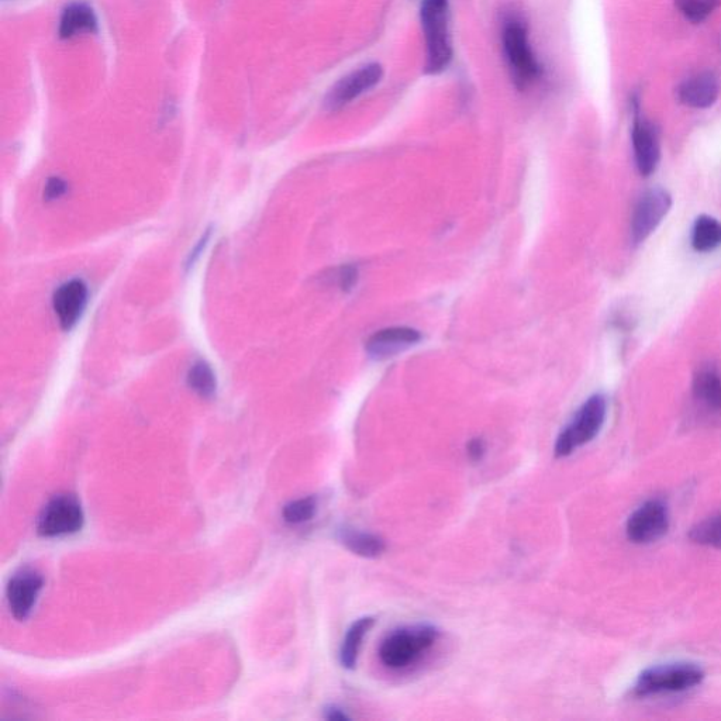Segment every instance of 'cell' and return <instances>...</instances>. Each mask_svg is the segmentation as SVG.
Here are the masks:
<instances>
[{
  "label": "cell",
  "instance_id": "obj_1",
  "mask_svg": "<svg viewBox=\"0 0 721 721\" xmlns=\"http://www.w3.org/2000/svg\"><path fill=\"white\" fill-rule=\"evenodd\" d=\"M419 16L426 46L424 74L437 77L448 70L454 58L450 0H422Z\"/></svg>",
  "mask_w": 721,
  "mask_h": 721
},
{
  "label": "cell",
  "instance_id": "obj_2",
  "mask_svg": "<svg viewBox=\"0 0 721 721\" xmlns=\"http://www.w3.org/2000/svg\"><path fill=\"white\" fill-rule=\"evenodd\" d=\"M502 50L513 85L519 91H526L536 84L543 75V67L531 46L529 27L522 17L510 15L503 20Z\"/></svg>",
  "mask_w": 721,
  "mask_h": 721
},
{
  "label": "cell",
  "instance_id": "obj_3",
  "mask_svg": "<svg viewBox=\"0 0 721 721\" xmlns=\"http://www.w3.org/2000/svg\"><path fill=\"white\" fill-rule=\"evenodd\" d=\"M438 637L440 631L429 624L395 631L379 648V658L385 667L407 668L419 660L420 655L429 651L437 643Z\"/></svg>",
  "mask_w": 721,
  "mask_h": 721
},
{
  "label": "cell",
  "instance_id": "obj_4",
  "mask_svg": "<svg viewBox=\"0 0 721 721\" xmlns=\"http://www.w3.org/2000/svg\"><path fill=\"white\" fill-rule=\"evenodd\" d=\"M607 400L603 395H593L576 412L572 422L562 430L555 443V457L565 458L579 447L591 443L605 424Z\"/></svg>",
  "mask_w": 721,
  "mask_h": 721
},
{
  "label": "cell",
  "instance_id": "obj_5",
  "mask_svg": "<svg viewBox=\"0 0 721 721\" xmlns=\"http://www.w3.org/2000/svg\"><path fill=\"white\" fill-rule=\"evenodd\" d=\"M705 672L693 664H672L648 669L638 678L634 693L637 696L667 695L689 691L700 685Z\"/></svg>",
  "mask_w": 721,
  "mask_h": 721
},
{
  "label": "cell",
  "instance_id": "obj_6",
  "mask_svg": "<svg viewBox=\"0 0 721 721\" xmlns=\"http://www.w3.org/2000/svg\"><path fill=\"white\" fill-rule=\"evenodd\" d=\"M85 514L81 502L75 495L64 493L54 496L41 510L37 520L40 536L62 537L78 533L84 527Z\"/></svg>",
  "mask_w": 721,
  "mask_h": 721
},
{
  "label": "cell",
  "instance_id": "obj_7",
  "mask_svg": "<svg viewBox=\"0 0 721 721\" xmlns=\"http://www.w3.org/2000/svg\"><path fill=\"white\" fill-rule=\"evenodd\" d=\"M384 75V67L379 62L362 65L358 70L338 79L336 84L331 86L324 98V108L329 112H338V110L346 108L354 100L381 84Z\"/></svg>",
  "mask_w": 721,
  "mask_h": 721
},
{
  "label": "cell",
  "instance_id": "obj_8",
  "mask_svg": "<svg viewBox=\"0 0 721 721\" xmlns=\"http://www.w3.org/2000/svg\"><path fill=\"white\" fill-rule=\"evenodd\" d=\"M671 206V195L665 189L652 188L645 191L637 200L631 215L630 233L633 243H644L660 226Z\"/></svg>",
  "mask_w": 721,
  "mask_h": 721
},
{
  "label": "cell",
  "instance_id": "obj_9",
  "mask_svg": "<svg viewBox=\"0 0 721 721\" xmlns=\"http://www.w3.org/2000/svg\"><path fill=\"white\" fill-rule=\"evenodd\" d=\"M634 120L631 129V143H633L634 161L643 177H650L657 171L661 160L660 137L654 124L648 122L640 112V103L633 100Z\"/></svg>",
  "mask_w": 721,
  "mask_h": 721
},
{
  "label": "cell",
  "instance_id": "obj_10",
  "mask_svg": "<svg viewBox=\"0 0 721 721\" xmlns=\"http://www.w3.org/2000/svg\"><path fill=\"white\" fill-rule=\"evenodd\" d=\"M669 527L668 509L660 500H650L631 514L627 537L634 544H650L665 536Z\"/></svg>",
  "mask_w": 721,
  "mask_h": 721
},
{
  "label": "cell",
  "instance_id": "obj_11",
  "mask_svg": "<svg viewBox=\"0 0 721 721\" xmlns=\"http://www.w3.org/2000/svg\"><path fill=\"white\" fill-rule=\"evenodd\" d=\"M43 585V576L36 569H20L19 572L12 576L6 596H8L10 612H12L15 619L23 622L30 616L34 606H36Z\"/></svg>",
  "mask_w": 721,
  "mask_h": 721
},
{
  "label": "cell",
  "instance_id": "obj_12",
  "mask_svg": "<svg viewBox=\"0 0 721 721\" xmlns=\"http://www.w3.org/2000/svg\"><path fill=\"white\" fill-rule=\"evenodd\" d=\"M422 341V333L412 327H389L376 331L365 343V353L375 361H385L405 353Z\"/></svg>",
  "mask_w": 721,
  "mask_h": 721
},
{
  "label": "cell",
  "instance_id": "obj_13",
  "mask_svg": "<svg viewBox=\"0 0 721 721\" xmlns=\"http://www.w3.org/2000/svg\"><path fill=\"white\" fill-rule=\"evenodd\" d=\"M88 302V288L79 279L67 282L55 292L53 306L62 329L71 330L84 313Z\"/></svg>",
  "mask_w": 721,
  "mask_h": 721
},
{
  "label": "cell",
  "instance_id": "obj_14",
  "mask_svg": "<svg viewBox=\"0 0 721 721\" xmlns=\"http://www.w3.org/2000/svg\"><path fill=\"white\" fill-rule=\"evenodd\" d=\"M720 95L719 79L710 72L693 75L678 88V98L692 109H707L716 103Z\"/></svg>",
  "mask_w": 721,
  "mask_h": 721
},
{
  "label": "cell",
  "instance_id": "obj_15",
  "mask_svg": "<svg viewBox=\"0 0 721 721\" xmlns=\"http://www.w3.org/2000/svg\"><path fill=\"white\" fill-rule=\"evenodd\" d=\"M693 396L709 412L721 415V371L713 364L699 367L693 378Z\"/></svg>",
  "mask_w": 721,
  "mask_h": 721
},
{
  "label": "cell",
  "instance_id": "obj_16",
  "mask_svg": "<svg viewBox=\"0 0 721 721\" xmlns=\"http://www.w3.org/2000/svg\"><path fill=\"white\" fill-rule=\"evenodd\" d=\"M98 20L91 6L86 3H72L64 10L60 22L61 39H72L78 34L95 33Z\"/></svg>",
  "mask_w": 721,
  "mask_h": 721
},
{
  "label": "cell",
  "instance_id": "obj_17",
  "mask_svg": "<svg viewBox=\"0 0 721 721\" xmlns=\"http://www.w3.org/2000/svg\"><path fill=\"white\" fill-rule=\"evenodd\" d=\"M338 540L351 553L364 558L379 557L386 548L385 541L381 537L371 533H364V531L348 529V527L338 531Z\"/></svg>",
  "mask_w": 721,
  "mask_h": 721
},
{
  "label": "cell",
  "instance_id": "obj_18",
  "mask_svg": "<svg viewBox=\"0 0 721 721\" xmlns=\"http://www.w3.org/2000/svg\"><path fill=\"white\" fill-rule=\"evenodd\" d=\"M692 247L698 253H712L721 247V222L712 216H699L693 224Z\"/></svg>",
  "mask_w": 721,
  "mask_h": 721
},
{
  "label": "cell",
  "instance_id": "obj_19",
  "mask_svg": "<svg viewBox=\"0 0 721 721\" xmlns=\"http://www.w3.org/2000/svg\"><path fill=\"white\" fill-rule=\"evenodd\" d=\"M372 626H374V619L364 617V619L355 622L347 631V636L344 638L340 651V662L344 668L353 669L355 667L362 641H364V637L367 636Z\"/></svg>",
  "mask_w": 721,
  "mask_h": 721
},
{
  "label": "cell",
  "instance_id": "obj_20",
  "mask_svg": "<svg viewBox=\"0 0 721 721\" xmlns=\"http://www.w3.org/2000/svg\"><path fill=\"white\" fill-rule=\"evenodd\" d=\"M188 385L200 398L210 399L216 393V376L206 362L199 361L189 371Z\"/></svg>",
  "mask_w": 721,
  "mask_h": 721
},
{
  "label": "cell",
  "instance_id": "obj_21",
  "mask_svg": "<svg viewBox=\"0 0 721 721\" xmlns=\"http://www.w3.org/2000/svg\"><path fill=\"white\" fill-rule=\"evenodd\" d=\"M693 543L705 547L721 548V512L703 520L689 533Z\"/></svg>",
  "mask_w": 721,
  "mask_h": 721
},
{
  "label": "cell",
  "instance_id": "obj_22",
  "mask_svg": "<svg viewBox=\"0 0 721 721\" xmlns=\"http://www.w3.org/2000/svg\"><path fill=\"white\" fill-rule=\"evenodd\" d=\"M676 8L692 23L709 19L721 6V0H675Z\"/></svg>",
  "mask_w": 721,
  "mask_h": 721
},
{
  "label": "cell",
  "instance_id": "obj_23",
  "mask_svg": "<svg viewBox=\"0 0 721 721\" xmlns=\"http://www.w3.org/2000/svg\"><path fill=\"white\" fill-rule=\"evenodd\" d=\"M317 512V499L315 496L293 500L284 507V520L289 524H302L309 522Z\"/></svg>",
  "mask_w": 721,
  "mask_h": 721
},
{
  "label": "cell",
  "instance_id": "obj_24",
  "mask_svg": "<svg viewBox=\"0 0 721 721\" xmlns=\"http://www.w3.org/2000/svg\"><path fill=\"white\" fill-rule=\"evenodd\" d=\"M334 278H336V284L341 291L351 292L354 291L355 286L358 284L360 272L354 265H343V267L337 269Z\"/></svg>",
  "mask_w": 721,
  "mask_h": 721
},
{
  "label": "cell",
  "instance_id": "obj_25",
  "mask_svg": "<svg viewBox=\"0 0 721 721\" xmlns=\"http://www.w3.org/2000/svg\"><path fill=\"white\" fill-rule=\"evenodd\" d=\"M65 191H67V185H65V182L62 181V179L51 178L50 181L47 182L44 196H46L47 200H54L61 198Z\"/></svg>",
  "mask_w": 721,
  "mask_h": 721
},
{
  "label": "cell",
  "instance_id": "obj_26",
  "mask_svg": "<svg viewBox=\"0 0 721 721\" xmlns=\"http://www.w3.org/2000/svg\"><path fill=\"white\" fill-rule=\"evenodd\" d=\"M467 451L469 460L474 462L482 461L486 451L484 440H482V438H474V440L469 441Z\"/></svg>",
  "mask_w": 721,
  "mask_h": 721
},
{
  "label": "cell",
  "instance_id": "obj_27",
  "mask_svg": "<svg viewBox=\"0 0 721 721\" xmlns=\"http://www.w3.org/2000/svg\"><path fill=\"white\" fill-rule=\"evenodd\" d=\"M326 719L343 721L350 719V717H348L347 714L343 712V710L338 709V707H330V709L326 710Z\"/></svg>",
  "mask_w": 721,
  "mask_h": 721
}]
</instances>
